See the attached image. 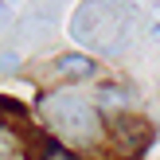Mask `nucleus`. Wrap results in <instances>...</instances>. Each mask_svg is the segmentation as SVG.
<instances>
[{"label": "nucleus", "instance_id": "obj_1", "mask_svg": "<svg viewBox=\"0 0 160 160\" xmlns=\"http://www.w3.org/2000/svg\"><path fill=\"white\" fill-rule=\"evenodd\" d=\"M51 121L59 125L67 137H74V141H90L94 133H98V113H94V106L82 102V98H55Z\"/></svg>", "mask_w": 160, "mask_h": 160}, {"label": "nucleus", "instance_id": "obj_4", "mask_svg": "<svg viewBox=\"0 0 160 160\" xmlns=\"http://www.w3.org/2000/svg\"><path fill=\"white\" fill-rule=\"evenodd\" d=\"M43 160H78V156L70 152L67 145H59V141H47L43 145Z\"/></svg>", "mask_w": 160, "mask_h": 160}, {"label": "nucleus", "instance_id": "obj_7", "mask_svg": "<svg viewBox=\"0 0 160 160\" xmlns=\"http://www.w3.org/2000/svg\"><path fill=\"white\" fill-rule=\"evenodd\" d=\"M0 129H4V117H0Z\"/></svg>", "mask_w": 160, "mask_h": 160}, {"label": "nucleus", "instance_id": "obj_3", "mask_svg": "<svg viewBox=\"0 0 160 160\" xmlns=\"http://www.w3.org/2000/svg\"><path fill=\"white\" fill-rule=\"evenodd\" d=\"M125 102H129V90H125V86H102V94H98V106H102V109L125 106Z\"/></svg>", "mask_w": 160, "mask_h": 160}, {"label": "nucleus", "instance_id": "obj_6", "mask_svg": "<svg viewBox=\"0 0 160 160\" xmlns=\"http://www.w3.org/2000/svg\"><path fill=\"white\" fill-rule=\"evenodd\" d=\"M0 70H16V55H0Z\"/></svg>", "mask_w": 160, "mask_h": 160}, {"label": "nucleus", "instance_id": "obj_2", "mask_svg": "<svg viewBox=\"0 0 160 160\" xmlns=\"http://www.w3.org/2000/svg\"><path fill=\"white\" fill-rule=\"evenodd\" d=\"M55 70H59L62 78H94V70H98V62L90 59V55H82V51H67V55H59L55 59Z\"/></svg>", "mask_w": 160, "mask_h": 160}, {"label": "nucleus", "instance_id": "obj_5", "mask_svg": "<svg viewBox=\"0 0 160 160\" xmlns=\"http://www.w3.org/2000/svg\"><path fill=\"white\" fill-rule=\"evenodd\" d=\"M148 39L160 43V4H152V12H148Z\"/></svg>", "mask_w": 160, "mask_h": 160}]
</instances>
